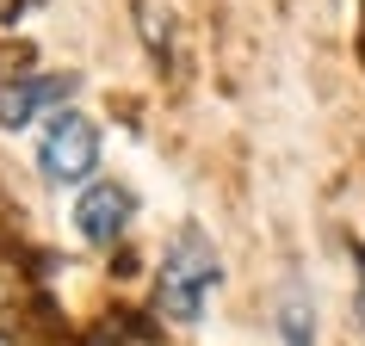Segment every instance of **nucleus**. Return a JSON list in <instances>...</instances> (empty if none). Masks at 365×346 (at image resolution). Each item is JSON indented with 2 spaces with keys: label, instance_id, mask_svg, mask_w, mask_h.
Here are the masks:
<instances>
[{
  "label": "nucleus",
  "instance_id": "nucleus-1",
  "mask_svg": "<svg viewBox=\"0 0 365 346\" xmlns=\"http://www.w3.org/2000/svg\"><path fill=\"white\" fill-rule=\"evenodd\" d=\"M217 248L205 241V229H186L173 235V248L161 253V278H155V309L168 315V322L180 327H192L198 315H205V303H211V290H217Z\"/></svg>",
  "mask_w": 365,
  "mask_h": 346
},
{
  "label": "nucleus",
  "instance_id": "nucleus-2",
  "mask_svg": "<svg viewBox=\"0 0 365 346\" xmlns=\"http://www.w3.org/2000/svg\"><path fill=\"white\" fill-rule=\"evenodd\" d=\"M99 161V130L87 112H50V124H43L38 136V167L50 186H81L87 173H93Z\"/></svg>",
  "mask_w": 365,
  "mask_h": 346
},
{
  "label": "nucleus",
  "instance_id": "nucleus-3",
  "mask_svg": "<svg viewBox=\"0 0 365 346\" xmlns=\"http://www.w3.org/2000/svg\"><path fill=\"white\" fill-rule=\"evenodd\" d=\"M130 216H136V198H130V186H87V198H81V211H75V223H81V235L93 241V248H112V241H124V229H130Z\"/></svg>",
  "mask_w": 365,
  "mask_h": 346
},
{
  "label": "nucleus",
  "instance_id": "nucleus-4",
  "mask_svg": "<svg viewBox=\"0 0 365 346\" xmlns=\"http://www.w3.org/2000/svg\"><path fill=\"white\" fill-rule=\"evenodd\" d=\"M68 93H75V75H25V80H6V87H0V124L19 130V124H31L38 105H62Z\"/></svg>",
  "mask_w": 365,
  "mask_h": 346
},
{
  "label": "nucleus",
  "instance_id": "nucleus-5",
  "mask_svg": "<svg viewBox=\"0 0 365 346\" xmlns=\"http://www.w3.org/2000/svg\"><path fill=\"white\" fill-rule=\"evenodd\" d=\"M279 334H285V346H316V309H309V297L297 285L279 303Z\"/></svg>",
  "mask_w": 365,
  "mask_h": 346
},
{
  "label": "nucleus",
  "instance_id": "nucleus-6",
  "mask_svg": "<svg viewBox=\"0 0 365 346\" xmlns=\"http://www.w3.org/2000/svg\"><path fill=\"white\" fill-rule=\"evenodd\" d=\"M93 346H143V340H136V334H99Z\"/></svg>",
  "mask_w": 365,
  "mask_h": 346
},
{
  "label": "nucleus",
  "instance_id": "nucleus-7",
  "mask_svg": "<svg viewBox=\"0 0 365 346\" xmlns=\"http://www.w3.org/2000/svg\"><path fill=\"white\" fill-rule=\"evenodd\" d=\"M13 6H19V0H0V19H6V13H13Z\"/></svg>",
  "mask_w": 365,
  "mask_h": 346
},
{
  "label": "nucleus",
  "instance_id": "nucleus-8",
  "mask_svg": "<svg viewBox=\"0 0 365 346\" xmlns=\"http://www.w3.org/2000/svg\"><path fill=\"white\" fill-rule=\"evenodd\" d=\"M0 346H13V340H6V334H0Z\"/></svg>",
  "mask_w": 365,
  "mask_h": 346
}]
</instances>
